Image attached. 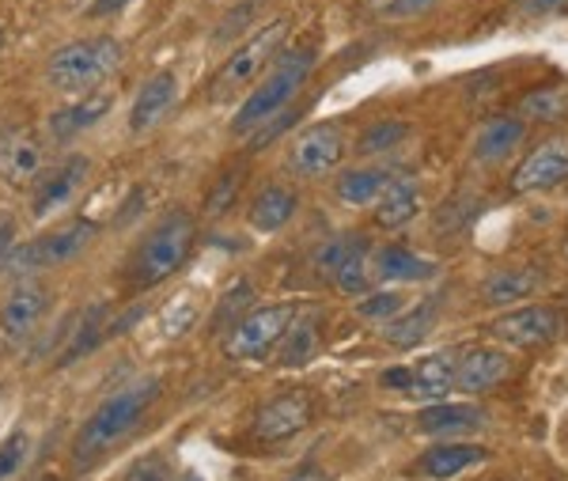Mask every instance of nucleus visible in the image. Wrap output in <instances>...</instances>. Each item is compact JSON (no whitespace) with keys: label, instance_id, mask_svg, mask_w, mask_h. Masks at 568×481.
<instances>
[{"label":"nucleus","instance_id":"1","mask_svg":"<svg viewBox=\"0 0 568 481\" xmlns=\"http://www.w3.org/2000/svg\"><path fill=\"white\" fill-rule=\"evenodd\" d=\"M155 398H160V379H141V383L110 394L106 402L84 421V429H80L77 448H72L77 467H91L103 451H110L118 440L130 437L136 424H141L144 413L152 410Z\"/></svg>","mask_w":568,"mask_h":481},{"label":"nucleus","instance_id":"2","mask_svg":"<svg viewBox=\"0 0 568 481\" xmlns=\"http://www.w3.org/2000/svg\"><path fill=\"white\" fill-rule=\"evenodd\" d=\"M311 72H315V50H311V46L281 50L262 84L243 99L240 114H235V126H232L235 133H254V129H262L270 118L284 114V107L304 91Z\"/></svg>","mask_w":568,"mask_h":481},{"label":"nucleus","instance_id":"3","mask_svg":"<svg viewBox=\"0 0 568 481\" xmlns=\"http://www.w3.org/2000/svg\"><path fill=\"white\" fill-rule=\"evenodd\" d=\"M197 239V220L190 217L186 209H171L168 217L160 220L149 239L141 243L133 265H130V281L133 289H155L168 277H175L182 265H186L190 251H194Z\"/></svg>","mask_w":568,"mask_h":481},{"label":"nucleus","instance_id":"4","mask_svg":"<svg viewBox=\"0 0 568 481\" xmlns=\"http://www.w3.org/2000/svg\"><path fill=\"white\" fill-rule=\"evenodd\" d=\"M122 64V42L110 34H95V39H80L61 46L45 64V80L58 91H91L103 84L110 72Z\"/></svg>","mask_w":568,"mask_h":481},{"label":"nucleus","instance_id":"5","mask_svg":"<svg viewBox=\"0 0 568 481\" xmlns=\"http://www.w3.org/2000/svg\"><path fill=\"white\" fill-rule=\"evenodd\" d=\"M296 319H300L296 303H265V308L246 311L243 319L224 334V353L232 360L258 364V360H265L281 345Z\"/></svg>","mask_w":568,"mask_h":481},{"label":"nucleus","instance_id":"6","mask_svg":"<svg viewBox=\"0 0 568 481\" xmlns=\"http://www.w3.org/2000/svg\"><path fill=\"white\" fill-rule=\"evenodd\" d=\"M284 39H288V20L281 16V20L265 23L262 31H254L243 46H235V53L224 64H220V72L213 77V99H227L235 88L251 84V80L258 77L265 64L277 61Z\"/></svg>","mask_w":568,"mask_h":481},{"label":"nucleus","instance_id":"7","mask_svg":"<svg viewBox=\"0 0 568 481\" xmlns=\"http://www.w3.org/2000/svg\"><path fill=\"white\" fill-rule=\"evenodd\" d=\"M91 236H95V228L84 224V220H77V224L58 228V231H50V236L31 239V243L16 247V251L8 254L4 262H0V270H8V273H34V270H50V265H61V262H69L72 254L84 251Z\"/></svg>","mask_w":568,"mask_h":481},{"label":"nucleus","instance_id":"8","mask_svg":"<svg viewBox=\"0 0 568 481\" xmlns=\"http://www.w3.org/2000/svg\"><path fill=\"white\" fill-rule=\"evenodd\" d=\"M349 152V141H345L342 126L334 122H318L307 126L304 133L292 141L288 148V168L300 174V179H323V174L337 171V163Z\"/></svg>","mask_w":568,"mask_h":481},{"label":"nucleus","instance_id":"9","mask_svg":"<svg viewBox=\"0 0 568 481\" xmlns=\"http://www.w3.org/2000/svg\"><path fill=\"white\" fill-rule=\"evenodd\" d=\"M565 319L546 303H535V308H516L508 314H500L489 327V334L508 349H538L549 345L554 338H561Z\"/></svg>","mask_w":568,"mask_h":481},{"label":"nucleus","instance_id":"10","mask_svg":"<svg viewBox=\"0 0 568 481\" xmlns=\"http://www.w3.org/2000/svg\"><path fill=\"white\" fill-rule=\"evenodd\" d=\"M311 418H315L311 398L304 391H288V394H281L262 405L258 418H254V437L265 443H281L288 437H296V432H304Z\"/></svg>","mask_w":568,"mask_h":481},{"label":"nucleus","instance_id":"11","mask_svg":"<svg viewBox=\"0 0 568 481\" xmlns=\"http://www.w3.org/2000/svg\"><path fill=\"white\" fill-rule=\"evenodd\" d=\"M511 357L508 349L497 345H470L459 353V372H455V387L466 394H485L493 387H500L511 375Z\"/></svg>","mask_w":568,"mask_h":481},{"label":"nucleus","instance_id":"12","mask_svg":"<svg viewBox=\"0 0 568 481\" xmlns=\"http://www.w3.org/2000/svg\"><path fill=\"white\" fill-rule=\"evenodd\" d=\"M568 179V141H546L527 156L511 174V190L516 193H538L554 190Z\"/></svg>","mask_w":568,"mask_h":481},{"label":"nucleus","instance_id":"13","mask_svg":"<svg viewBox=\"0 0 568 481\" xmlns=\"http://www.w3.org/2000/svg\"><path fill=\"white\" fill-rule=\"evenodd\" d=\"M45 163V148L34 129H16L0 141V179H8L12 187L39 179Z\"/></svg>","mask_w":568,"mask_h":481},{"label":"nucleus","instance_id":"14","mask_svg":"<svg viewBox=\"0 0 568 481\" xmlns=\"http://www.w3.org/2000/svg\"><path fill=\"white\" fill-rule=\"evenodd\" d=\"M439 273V265L433 258L409 251V247H379L372 262V277H379L383 284H417V281H433Z\"/></svg>","mask_w":568,"mask_h":481},{"label":"nucleus","instance_id":"15","mask_svg":"<svg viewBox=\"0 0 568 481\" xmlns=\"http://www.w3.org/2000/svg\"><path fill=\"white\" fill-rule=\"evenodd\" d=\"M50 308V292H45V284L39 281H23L20 289L8 295L4 311H0V327H4L8 338H27L34 327H39V319Z\"/></svg>","mask_w":568,"mask_h":481},{"label":"nucleus","instance_id":"16","mask_svg":"<svg viewBox=\"0 0 568 481\" xmlns=\"http://www.w3.org/2000/svg\"><path fill=\"white\" fill-rule=\"evenodd\" d=\"M175 99H179V77L175 72H155V77L144 80L141 91H136L133 110H130V129L133 133L152 129L171 107H175Z\"/></svg>","mask_w":568,"mask_h":481},{"label":"nucleus","instance_id":"17","mask_svg":"<svg viewBox=\"0 0 568 481\" xmlns=\"http://www.w3.org/2000/svg\"><path fill=\"white\" fill-rule=\"evenodd\" d=\"M417 209H420V187H417V179H409V174H390V182L383 187L379 193V201H375V224L379 228H406L409 220L417 217Z\"/></svg>","mask_w":568,"mask_h":481},{"label":"nucleus","instance_id":"18","mask_svg":"<svg viewBox=\"0 0 568 481\" xmlns=\"http://www.w3.org/2000/svg\"><path fill=\"white\" fill-rule=\"evenodd\" d=\"M455 372H459V357L452 353H433L425 357L420 364L414 368V379H409V398L417 402H447V394L455 391Z\"/></svg>","mask_w":568,"mask_h":481},{"label":"nucleus","instance_id":"19","mask_svg":"<svg viewBox=\"0 0 568 481\" xmlns=\"http://www.w3.org/2000/svg\"><path fill=\"white\" fill-rule=\"evenodd\" d=\"M485 424V410L470 402H436L425 405L417 418V429L425 437H459V432H474Z\"/></svg>","mask_w":568,"mask_h":481},{"label":"nucleus","instance_id":"20","mask_svg":"<svg viewBox=\"0 0 568 481\" xmlns=\"http://www.w3.org/2000/svg\"><path fill=\"white\" fill-rule=\"evenodd\" d=\"M542 284H546V277L538 265H511V270L493 273L489 281H485L481 295L489 308H511V303H519V300H530Z\"/></svg>","mask_w":568,"mask_h":481},{"label":"nucleus","instance_id":"21","mask_svg":"<svg viewBox=\"0 0 568 481\" xmlns=\"http://www.w3.org/2000/svg\"><path fill=\"white\" fill-rule=\"evenodd\" d=\"M524 137H527V122H524V118H493V122L481 126L478 141H474V160H478V163L508 160Z\"/></svg>","mask_w":568,"mask_h":481},{"label":"nucleus","instance_id":"22","mask_svg":"<svg viewBox=\"0 0 568 481\" xmlns=\"http://www.w3.org/2000/svg\"><path fill=\"white\" fill-rule=\"evenodd\" d=\"M84 174H88V160H80V156H72V160H65L61 168H53L42 179L39 193H34V217H45V212H53L58 206H65L72 193L80 190Z\"/></svg>","mask_w":568,"mask_h":481},{"label":"nucleus","instance_id":"23","mask_svg":"<svg viewBox=\"0 0 568 481\" xmlns=\"http://www.w3.org/2000/svg\"><path fill=\"white\" fill-rule=\"evenodd\" d=\"M436 314H439L436 300H420L417 308L394 314L387 327H383V341L394 349H414L428 338V330L436 327Z\"/></svg>","mask_w":568,"mask_h":481},{"label":"nucleus","instance_id":"24","mask_svg":"<svg viewBox=\"0 0 568 481\" xmlns=\"http://www.w3.org/2000/svg\"><path fill=\"white\" fill-rule=\"evenodd\" d=\"M485 459V448L478 443H436V448H428L425 455H420V474L425 478H455L463 474V470H470L474 462Z\"/></svg>","mask_w":568,"mask_h":481},{"label":"nucleus","instance_id":"25","mask_svg":"<svg viewBox=\"0 0 568 481\" xmlns=\"http://www.w3.org/2000/svg\"><path fill=\"white\" fill-rule=\"evenodd\" d=\"M296 209H300L296 193H292L288 187H281V182H273V187H265L258 198H254L251 224L258 231H281L292 217H296Z\"/></svg>","mask_w":568,"mask_h":481},{"label":"nucleus","instance_id":"26","mask_svg":"<svg viewBox=\"0 0 568 481\" xmlns=\"http://www.w3.org/2000/svg\"><path fill=\"white\" fill-rule=\"evenodd\" d=\"M387 182H390V174L383 168H349V171H342L334 190L345 206H375Z\"/></svg>","mask_w":568,"mask_h":481},{"label":"nucleus","instance_id":"27","mask_svg":"<svg viewBox=\"0 0 568 481\" xmlns=\"http://www.w3.org/2000/svg\"><path fill=\"white\" fill-rule=\"evenodd\" d=\"M315 349H318V314H300L277 345V360L284 368H300L315 357Z\"/></svg>","mask_w":568,"mask_h":481},{"label":"nucleus","instance_id":"28","mask_svg":"<svg viewBox=\"0 0 568 481\" xmlns=\"http://www.w3.org/2000/svg\"><path fill=\"white\" fill-rule=\"evenodd\" d=\"M110 107H114V103H110V96H84V103H77L69 110H58V114L50 118V133L61 137V141H65V137H77L80 129L95 126Z\"/></svg>","mask_w":568,"mask_h":481},{"label":"nucleus","instance_id":"29","mask_svg":"<svg viewBox=\"0 0 568 481\" xmlns=\"http://www.w3.org/2000/svg\"><path fill=\"white\" fill-rule=\"evenodd\" d=\"M519 118L530 122H565L568 118V84L565 88H538L524 96L519 103Z\"/></svg>","mask_w":568,"mask_h":481},{"label":"nucleus","instance_id":"30","mask_svg":"<svg viewBox=\"0 0 568 481\" xmlns=\"http://www.w3.org/2000/svg\"><path fill=\"white\" fill-rule=\"evenodd\" d=\"M406 137H409L406 122H398V118H383V122H372L361 137H356V152H361V156L390 152V148H398Z\"/></svg>","mask_w":568,"mask_h":481},{"label":"nucleus","instance_id":"31","mask_svg":"<svg viewBox=\"0 0 568 481\" xmlns=\"http://www.w3.org/2000/svg\"><path fill=\"white\" fill-rule=\"evenodd\" d=\"M329 281L337 284V292L345 295H364L372 289V265H368V243L361 247V251H353L349 258L342 262V270H337Z\"/></svg>","mask_w":568,"mask_h":481},{"label":"nucleus","instance_id":"32","mask_svg":"<svg viewBox=\"0 0 568 481\" xmlns=\"http://www.w3.org/2000/svg\"><path fill=\"white\" fill-rule=\"evenodd\" d=\"M103 314H106V303H95V308H88L84 322H80L77 338H72V345L61 353V364H72L80 353H88L91 345H95L99 338H103Z\"/></svg>","mask_w":568,"mask_h":481},{"label":"nucleus","instance_id":"33","mask_svg":"<svg viewBox=\"0 0 568 481\" xmlns=\"http://www.w3.org/2000/svg\"><path fill=\"white\" fill-rule=\"evenodd\" d=\"M364 243H368V239H364V236H334V239H326V247L315 254L318 273L334 277L337 270H342V262H345V258H349L353 251H361Z\"/></svg>","mask_w":568,"mask_h":481},{"label":"nucleus","instance_id":"34","mask_svg":"<svg viewBox=\"0 0 568 481\" xmlns=\"http://www.w3.org/2000/svg\"><path fill=\"white\" fill-rule=\"evenodd\" d=\"M356 311H361L364 319H383V322H390L394 314L406 311V295L394 292V289H387V292H372V295H364V300L356 303Z\"/></svg>","mask_w":568,"mask_h":481},{"label":"nucleus","instance_id":"35","mask_svg":"<svg viewBox=\"0 0 568 481\" xmlns=\"http://www.w3.org/2000/svg\"><path fill=\"white\" fill-rule=\"evenodd\" d=\"M251 300H254L251 281H240L232 292L224 295V300H220V308H216V314H213V327H216V330H224V334H227V330H232V314H240V311L251 308Z\"/></svg>","mask_w":568,"mask_h":481},{"label":"nucleus","instance_id":"36","mask_svg":"<svg viewBox=\"0 0 568 481\" xmlns=\"http://www.w3.org/2000/svg\"><path fill=\"white\" fill-rule=\"evenodd\" d=\"M240 171H227L224 179L216 182V190L209 193V217H224L227 209H232V201H235V193H240Z\"/></svg>","mask_w":568,"mask_h":481},{"label":"nucleus","instance_id":"37","mask_svg":"<svg viewBox=\"0 0 568 481\" xmlns=\"http://www.w3.org/2000/svg\"><path fill=\"white\" fill-rule=\"evenodd\" d=\"M439 0H387V4L379 8L383 20H417V16L433 12Z\"/></svg>","mask_w":568,"mask_h":481},{"label":"nucleus","instance_id":"38","mask_svg":"<svg viewBox=\"0 0 568 481\" xmlns=\"http://www.w3.org/2000/svg\"><path fill=\"white\" fill-rule=\"evenodd\" d=\"M23 455H27V437L23 432H12V437L0 443V481L12 478L16 470H20Z\"/></svg>","mask_w":568,"mask_h":481},{"label":"nucleus","instance_id":"39","mask_svg":"<svg viewBox=\"0 0 568 481\" xmlns=\"http://www.w3.org/2000/svg\"><path fill=\"white\" fill-rule=\"evenodd\" d=\"M474 212H481V201L478 198H459L452 206H444V212L436 217V228H459L463 220H470Z\"/></svg>","mask_w":568,"mask_h":481},{"label":"nucleus","instance_id":"40","mask_svg":"<svg viewBox=\"0 0 568 481\" xmlns=\"http://www.w3.org/2000/svg\"><path fill=\"white\" fill-rule=\"evenodd\" d=\"M125 481H175V478H171L168 462H163L160 455H149V459H141V462H133L130 474H125Z\"/></svg>","mask_w":568,"mask_h":481},{"label":"nucleus","instance_id":"41","mask_svg":"<svg viewBox=\"0 0 568 481\" xmlns=\"http://www.w3.org/2000/svg\"><path fill=\"white\" fill-rule=\"evenodd\" d=\"M516 8L524 16H530V20H538V16L561 12V8H568V0H516Z\"/></svg>","mask_w":568,"mask_h":481},{"label":"nucleus","instance_id":"42","mask_svg":"<svg viewBox=\"0 0 568 481\" xmlns=\"http://www.w3.org/2000/svg\"><path fill=\"white\" fill-rule=\"evenodd\" d=\"M409 379H414V368H390V372L379 375V383L394 387V391H409Z\"/></svg>","mask_w":568,"mask_h":481},{"label":"nucleus","instance_id":"43","mask_svg":"<svg viewBox=\"0 0 568 481\" xmlns=\"http://www.w3.org/2000/svg\"><path fill=\"white\" fill-rule=\"evenodd\" d=\"M125 4H130V0H91V16H114V12H122Z\"/></svg>","mask_w":568,"mask_h":481},{"label":"nucleus","instance_id":"44","mask_svg":"<svg viewBox=\"0 0 568 481\" xmlns=\"http://www.w3.org/2000/svg\"><path fill=\"white\" fill-rule=\"evenodd\" d=\"M288 481H329V474H318V470H304V474L288 478Z\"/></svg>","mask_w":568,"mask_h":481},{"label":"nucleus","instance_id":"45","mask_svg":"<svg viewBox=\"0 0 568 481\" xmlns=\"http://www.w3.org/2000/svg\"><path fill=\"white\" fill-rule=\"evenodd\" d=\"M0 46H4V31H0Z\"/></svg>","mask_w":568,"mask_h":481},{"label":"nucleus","instance_id":"46","mask_svg":"<svg viewBox=\"0 0 568 481\" xmlns=\"http://www.w3.org/2000/svg\"><path fill=\"white\" fill-rule=\"evenodd\" d=\"M565 258H568V243H565Z\"/></svg>","mask_w":568,"mask_h":481}]
</instances>
